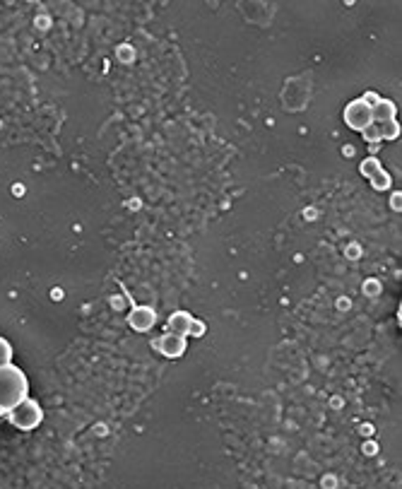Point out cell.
I'll return each mask as SVG.
<instances>
[{
  "instance_id": "cell-10",
  "label": "cell",
  "mask_w": 402,
  "mask_h": 489,
  "mask_svg": "<svg viewBox=\"0 0 402 489\" xmlns=\"http://www.w3.org/2000/svg\"><path fill=\"white\" fill-rule=\"evenodd\" d=\"M371 185L376 190H388L390 188V176H388L386 169H381L378 174H373V176H371Z\"/></svg>"
},
{
  "instance_id": "cell-13",
  "label": "cell",
  "mask_w": 402,
  "mask_h": 489,
  "mask_svg": "<svg viewBox=\"0 0 402 489\" xmlns=\"http://www.w3.org/2000/svg\"><path fill=\"white\" fill-rule=\"evenodd\" d=\"M188 335H205V323H200V320H197V318H193V323H190Z\"/></svg>"
},
{
  "instance_id": "cell-11",
  "label": "cell",
  "mask_w": 402,
  "mask_h": 489,
  "mask_svg": "<svg viewBox=\"0 0 402 489\" xmlns=\"http://www.w3.org/2000/svg\"><path fill=\"white\" fill-rule=\"evenodd\" d=\"M3 364H13V345L0 335V367Z\"/></svg>"
},
{
  "instance_id": "cell-8",
  "label": "cell",
  "mask_w": 402,
  "mask_h": 489,
  "mask_svg": "<svg viewBox=\"0 0 402 489\" xmlns=\"http://www.w3.org/2000/svg\"><path fill=\"white\" fill-rule=\"evenodd\" d=\"M378 133H381V140H395L400 135V123L398 118L395 121H386V123H376Z\"/></svg>"
},
{
  "instance_id": "cell-14",
  "label": "cell",
  "mask_w": 402,
  "mask_h": 489,
  "mask_svg": "<svg viewBox=\"0 0 402 489\" xmlns=\"http://www.w3.org/2000/svg\"><path fill=\"white\" fill-rule=\"evenodd\" d=\"M378 99H381V97H378L376 92H366L364 97H361V101H364V104H369V106H376Z\"/></svg>"
},
{
  "instance_id": "cell-4",
  "label": "cell",
  "mask_w": 402,
  "mask_h": 489,
  "mask_svg": "<svg viewBox=\"0 0 402 489\" xmlns=\"http://www.w3.org/2000/svg\"><path fill=\"white\" fill-rule=\"evenodd\" d=\"M155 311H152L150 306H133V311H130L128 316V323L133 330H138V333H147V330L155 325Z\"/></svg>"
},
{
  "instance_id": "cell-2",
  "label": "cell",
  "mask_w": 402,
  "mask_h": 489,
  "mask_svg": "<svg viewBox=\"0 0 402 489\" xmlns=\"http://www.w3.org/2000/svg\"><path fill=\"white\" fill-rule=\"evenodd\" d=\"M8 419H10V424L17 426V429H22V431L37 429V426L41 424V419H44L41 405H39L37 400H32V398H25L20 405H15V408L10 410Z\"/></svg>"
},
{
  "instance_id": "cell-5",
  "label": "cell",
  "mask_w": 402,
  "mask_h": 489,
  "mask_svg": "<svg viewBox=\"0 0 402 489\" xmlns=\"http://www.w3.org/2000/svg\"><path fill=\"white\" fill-rule=\"evenodd\" d=\"M157 347H160V352L164 354V357L176 359V357H181V354L186 352V337L174 335V333H167V335H162V337H160V342H157Z\"/></svg>"
},
{
  "instance_id": "cell-1",
  "label": "cell",
  "mask_w": 402,
  "mask_h": 489,
  "mask_svg": "<svg viewBox=\"0 0 402 489\" xmlns=\"http://www.w3.org/2000/svg\"><path fill=\"white\" fill-rule=\"evenodd\" d=\"M25 398H30L27 374L15 364H3L0 367V412H10Z\"/></svg>"
},
{
  "instance_id": "cell-15",
  "label": "cell",
  "mask_w": 402,
  "mask_h": 489,
  "mask_svg": "<svg viewBox=\"0 0 402 489\" xmlns=\"http://www.w3.org/2000/svg\"><path fill=\"white\" fill-rule=\"evenodd\" d=\"M393 207H400V193L393 195Z\"/></svg>"
},
{
  "instance_id": "cell-3",
  "label": "cell",
  "mask_w": 402,
  "mask_h": 489,
  "mask_svg": "<svg viewBox=\"0 0 402 489\" xmlns=\"http://www.w3.org/2000/svg\"><path fill=\"white\" fill-rule=\"evenodd\" d=\"M344 123H347L352 131H359L364 133L366 128L373 123V116H371V106L364 104L361 99H354L344 106Z\"/></svg>"
},
{
  "instance_id": "cell-12",
  "label": "cell",
  "mask_w": 402,
  "mask_h": 489,
  "mask_svg": "<svg viewBox=\"0 0 402 489\" xmlns=\"http://www.w3.org/2000/svg\"><path fill=\"white\" fill-rule=\"evenodd\" d=\"M361 135H364L366 143H371V148H373V150H376V145L381 143V133H378V126H376V123H371V126L366 128V131L361 133Z\"/></svg>"
},
{
  "instance_id": "cell-9",
  "label": "cell",
  "mask_w": 402,
  "mask_h": 489,
  "mask_svg": "<svg viewBox=\"0 0 402 489\" xmlns=\"http://www.w3.org/2000/svg\"><path fill=\"white\" fill-rule=\"evenodd\" d=\"M381 169H383V167H381V162H378L376 157H366V159L361 162V169H359V171H361V176L371 178L373 174H378Z\"/></svg>"
},
{
  "instance_id": "cell-7",
  "label": "cell",
  "mask_w": 402,
  "mask_h": 489,
  "mask_svg": "<svg viewBox=\"0 0 402 489\" xmlns=\"http://www.w3.org/2000/svg\"><path fill=\"white\" fill-rule=\"evenodd\" d=\"M190 323H193V316H190L188 311L171 313V318H169V333L186 337V335H188V330H190Z\"/></svg>"
},
{
  "instance_id": "cell-6",
  "label": "cell",
  "mask_w": 402,
  "mask_h": 489,
  "mask_svg": "<svg viewBox=\"0 0 402 489\" xmlns=\"http://www.w3.org/2000/svg\"><path fill=\"white\" fill-rule=\"evenodd\" d=\"M371 116H373V123L395 121V116H398V106H395L390 99H378V104L371 106Z\"/></svg>"
}]
</instances>
